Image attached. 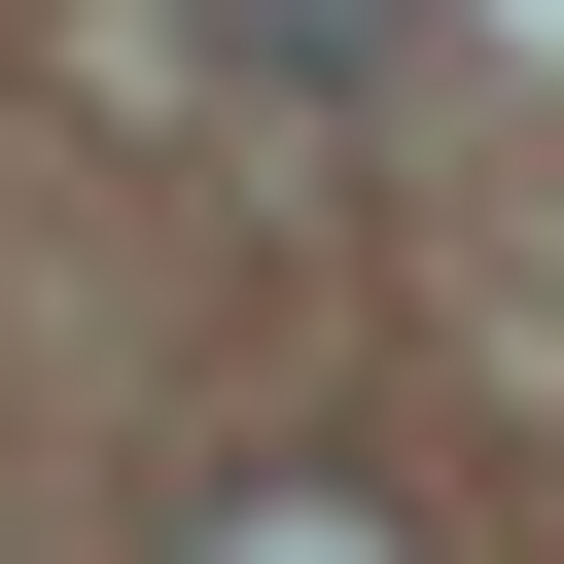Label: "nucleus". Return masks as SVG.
I'll return each instance as SVG.
<instances>
[{"mask_svg": "<svg viewBox=\"0 0 564 564\" xmlns=\"http://www.w3.org/2000/svg\"><path fill=\"white\" fill-rule=\"evenodd\" d=\"M176 564H388V494H317V458H282V494H212Z\"/></svg>", "mask_w": 564, "mask_h": 564, "instance_id": "nucleus-1", "label": "nucleus"}, {"mask_svg": "<svg viewBox=\"0 0 564 564\" xmlns=\"http://www.w3.org/2000/svg\"><path fill=\"white\" fill-rule=\"evenodd\" d=\"M247 70H388V0H247Z\"/></svg>", "mask_w": 564, "mask_h": 564, "instance_id": "nucleus-2", "label": "nucleus"}]
</instances>
